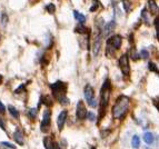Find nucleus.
<instances>
[{
	"label": "nucleus",
	"instance_id": "1",
	"mask_svg": "<svg viewBox=\"0 0 159 149\" xmlns=\"http://www.w3.org/2000/svg\"><path fill=\"white\" fill-rule=\"evenodd\" d=\"M130 100L127 96H120L116 100L115 105L113 107V116L117 119H122L126 116L129 108Z\"/></svg>",
	"mask_w": 159,
	"mask_h": 149
},
{
	"label": "nucleus",
	"instance_id": "2",
	"mask_svg": "<svg viewBox=\"0 0 159 149\" xmlns=\"http://www.w3.org/2000/svg\"><path fill=\"white\" fill-rule=\"evenodd\" d=\"M110 80L107 79L105 80L104 85L101 87L100 90V110H99V116H100V119L105 116L106 114V108L108 106V102H109V97H110Z\"/></svg>",
	"mask_w": 159,
	"mask_h": 149
},
{
	"label": "nucleus",
	"instance_id": "3",
	"mask_svg": "<svg viewBox=\"0 0 159 149\" xmlns=\"http://www.w3.org/2000/svg\"><path fill=\"white\" fill-rule=\"evenodd\" d=\"M121 44H122L121 36L113 35V37L108 38V40H107V50H106L107 56L108 55H113V53H115L116 50L120 49Z\"/></svg>",
	"mask_w": 159,
	"mask_h": 149
},
{
	"label": "nucleus",
	"instance_id": "4",
	"mask_svg": "<svg viewBox=\"0 0 159 149\" xmlns=\"http://www.w3.org/2000/svg\"><path fill=\"white\" fill-rule=\"evenodd\" d=\"M118 66H119V68H120V70H121V73H122V75H124V76H129V73H130V65H129V59H128V55H127V53L122 55L121 57L119 58Z\"/></svg>",
	"mask_w": 159,
	"mask_h": 149
},
{
	"label": "nucleus",
	"instance_id": "5",
	"mask_svg": "<svg viewBox=\"0 0 159 149\" xmlns=\"http://www.w3.org/2000/svg\"><path fill=\"white\" fill-rule=\"evenodd\" d=\"M85 98H86L87 102L89 104L91 107H97V101L95 98V92H93V87L90 85H87L85 87Z\"/></svg>",
	"mask_w": 159,
	"mask_h": 149
},
{
	"label": "nucleus",
	"instance_id": "6",
	"mask_svg": "<svg viewBox=\"0 0 159 149\" xmlns=\"http://www.w3.org/2000/svg\"><path fill=\"white\" fill-rule=\"evenodd\" d=\"M50 88L54 91V95H55L56 98H58L61 95H65V92H66V84H64V82L61 81H57L55 84H52L50 86Z\"/></svg>",
	"mask_w": 159,
	"mask_h": 149
},
{
	"label": "nucleus",
	"instance_id": "7",
	"mask_svg": "<svg viewBox=\"0 0 159 149\" xmlns=\"http://www.w3.org/2000/svg\"><path fill=\"white\" fill-rule=\"evenodd\" d=\"M50 119H51V112H50L49 109H47L45 110L43 112V118H42V121H41V131H47L48 128H49L50 126Z\"/></svg>",
	"mask_w": 159,
	"mask_h": 149
},
{
	"label": "nucleus",
	"instance_id": "8",
	"mask_svg": "<svg viewBox=\"0 0 159 149\" xmlns=\"http://www.w3.org/2000/svg\"><path fill=\"white\" fill-rule=\"evenodd\" d=\"M76 115H77V118L78 119H85L87 117V110L86 107H85L84 101H78L77 104V110H76Z\"/></svg>",
	"mask_w": 159,
	"mask_h": 149
},
{
	"label": "nucleus",
	"instance_id": "9",
	"mask_svg": "<svg viewBox=\"0 0 159 149\" xmlns=\"http://www.w3.org/2000/svg\"><path fill=\"white\" fill-rule=\"evenodd\" d=\"M43 145H45V148L46 149H60L59 145L51 137L43 138Z\"/></svg>",
	"mask_w": 159,
	"mask_h": 149
},
{
	"label": "nucleus",
	"instance_id": "10",
	"mask_svg": "<svg viewBox=\"0 0 159 149\" xmlns=\"http://www.w3.org/2000/svg\"><path fill=\"white\" fill-rule=\"evenodd\" d=\"M66 119H67V111L66 110L61 111L57 119V125H58L59 131H61V130L64 129V126H65V124H66Z\"/></svg>",
	"mask_w": 159,
	"mask_h": 149
},
{
	"label": "nucleus",
	"instance_id": "11",
	"mask_svg": "<svg viewBox=\"0 0 159 149\" xmlns=\"http://www.w3.org/2000/svg\"><path fill=\"white\" fill-rule=\"evenodd\" d=\"M100 45H101V37L100 35H97L95 38V41H93V51L95 56L98 55L99 50H100Z\"/></svg>",
	"mask_w": 159,
	"mask_h": 149
},
{
	"label": "nucleus",
	"instance_id": "12",
	"mask_svg": "<svg viewBox=\"0 0 159 149\" xmlns=\"http://www.w3.org/2000/svg\"><path fill=\"white\" fill-rule=\"evenodd\" d=\"M115 28H116L115 21L113 20V21H110V22H108V24L106 25V27H105V29H104V35L108 37V35H110V33L115 30Z\"/></svg>",
	"mask_w": 159,
	"mask_h": 149
},
{
	"label": "nucleus",
	"instance_id": "13",
	"mask_svg": "<svg viewBox=\"0 0 159 149\" xmlns=\"http://www.w3.org/2000/svg\"><path fill=\"white\" fill-rule=\"evenodd\" d=\"M149 8H150L151 15H157V14H159V7L157 6L156 2H155L153 0L149 1Z\"/></svg>",
	"mask_w": 159,
	"mask_h": 149
},
{
	"label": "nucleus",
	"instance_id": "14",
	"mask_svg": "<svg viewBox=\"0 0 159 149\" xmlns=\"http://www.w3.org/2000/svg\"><path fill=\"white\" fill-rule=\"evenodd\" d=\"M41 99H42V102L47 107H50V106H52V104H54V98H51L50 96H43Z\"/></svg>",
	"mask_w": 159,
	"mask_h": 149
},
{
	"label": "nucleus",
	"instance_id": "15",
	"mask_svg": "<svg viewBox=\"0 0 159 149\" xmlns=\"http://www.w3.org/2000/svg\"><path fill=\"white\" fill-rule=\"evenodd\" d=\"M131 146L135 149H138L140 147V140H139L138 136H133V139H131Z\"/></svg>",
	"mask_w": 159,
	"mask_h": 149
},
{
	"label": "nucleus",
	"instance_id": "16",
	"mask_svg": "<svg viewBox=\"0 0 159 149\" xmlns=\"http://www.w3.org/2000/svg\"><path fill=\"white\" fill-rule=\"evenodd\" d=\"M144 140L146 141V143H148V145H151L153 141V136L151 132H146V134L144 135Z\"/></svg>",
	"mask_w": 159,
	"mask_h": 149
},
{
	"label": "nucleus",
	"instance_id": "17",
	"mask_svg": "<svg viewBox=\"0 0 159 149\" xmlns=\"http://www.w3.org/2000/svg\"><path fill=\"white\" fill-rule=\"evenodd\" d=\"M14 140L17 141L18 143H20V145H23V136H22V134L21 132H19V131H16L14 132Z\"/></svg>",
	"mask_w": 159,
	"mask_h": 149
},
{
	"label": "nucleus",
	"instance_id": "18",
	"mask_svg": "<svg viewBox=\"0 0 159 149\" xmlns=\"http://www.w3.org/2000/svg\"><path fill=\"white\" fill-rule=\"evenodd\" d=\"M57 99H58V101L60 102V105H64V106L69 105V99H68V98H67L65 95H61V96H59Z\"/></svg>",
	"mask_w": 159,
	"mask_h": 149
},
{
	"label": "nucleus",
	"instance_id": "19",
	"mask_svg": "<svg viewBox=\"0 0 159 149\" xmlns=\"http://www.w3.org/2000/svg\"><path fill=\"white\" fill-rule=\"evenodd\" d=\"M8 109H9V112H10V115H11L14 118H18V117H19V111L14 108V106H9Z\"/></svg>",
	"mask_w": 159,
	"mask_h": 149
},
{
	"label": "nucleus",
	"instance_id": "20",
	"mask_svg": "<svg viewBox=\"0 0 159 149\" xmlns=\"http://www.w3.org/2000/svg\"><path fill=\"white\" fill-rule=\"evenodd\" d=\"M74 15H75L76 19L79 21V22H85V20H86V18H85L84 15H81V14H79L78 11H74Z\"/></svg>",
	"mask_w": 159,
	"mask_h": 149
},
{
	"label": "nucleus",
	"instance_id": "21",
	"mask_svg": "<svg viewBox=\"0 0 159 149\" xmlns=\"http://www.w3.org/2000/svg\"><path fill=\"white\" fill-rule=\"evenodd\" d=\"M76 32H79V33H81V35H84V33H89V30L86 29L84 26H78L77 28H76Z\"/></svg>",
	"mask_w": 159,
	"mask_h": 149
},
{
	"label": "nucleus",
	"instance_id": "22",
	"mask_svg": "<svg viewBox=\"0 0 159 149\" xmlns=\"http://www.w3.org/2000/svg\"><path fill=\"white\" fill-rule=\"evenodd\" d=\"M46 9H47V11L49 12V14H54L55 10H56V7H55L54 3H48V5L46 6Z\"/></svg>",
	"mask_w": 159,
	"mask_h": 149
},
{
	"label": "nucleus",
	"instance_id": "23",
	"mask_svg": "<svg viewBox=\"0 0 159 149\" xmlns=\"http://www.w3.org/2000/svg\"><path fill=\"white\" fill-rule=\"evenodd\" d=\"M153 24H155V27H156V32H157V39L159 40V16L155 19L153 21Z\"/></svg>",
	"mask_w": 159,
	"mask_h": 149
},
{
	"label": "nucleus",
	"instance_id": "24",
	"mask_svg": "<svg viewBox=\"0 0 159 149\" xmlns=\"http://www.w3.org/2000/svg\"><path fill=\"white\" fill-rule=\"evenodd\" d=\"M37 112H38V110L36 108H30V109H29V115H30V117H31V118H36Z\"/></svg>",
	"mask_w": 159,
	"mask_h": 149
},
{
	"label": "nucleus",
	"instance_id": "25",
	"mask_svg": "<svg viewBox=\"0 0 159 149\" xmlns=\"http://www.w3.org/2000/svg\"><path fill=\"white\" fill-rule=\"evenodd\" d=\"M148 67H149V69H150V70H153L155 73H159V70L157 69L156 65L153 64V62H149V65H148Z\"/></svg>",
	"mask_w": 159,
	"mask_h": 149
},
{
	"label": "nucleus",
	"instance_id": "26",
	"mask_svg": "<svg viewBox=\"0 0 159 149\" xmlns=\"http://www.w3.org/2000/svg\"><path fill=\"white\" fill-rule=\"evenodd\" d=\"M139 57H141L142 59H147L148 57H149V53H148L147 50H141L140 51V56Z\"/></svg>",
	"mask_w": 159,
	"mask_h": 149
},
{
	"label": "nucleus",
	"instance_id": "27",
	"mask_svg": "<svg viewBox=\"0 0 159 149\" xmlns=\"http://www.w3.org/2000/svg\"><path fill=\"white\" fill-rule=\"evenodd\" d=\"M2 145H3V146L8 147V148L16 149V146H14V145H12V143H7V141H3V143H2Z\"/></svg>",
	"mask_w": 159,
	"mask_h": 149
},
{
	"label": "nucleus",
	"instance_id": "28",
	"mask_svg": "<svg viewBox=\"0 0 159 149\" xmlns=\"http://www.w3.org/2000/svg\"><path fill=\"white\" fill-rule=\"evenodd\" d=\"M87 117L89 120H95V115L93 112H89V114H87Z\"/></svg>",
	"mask_w": 159,
	"mask_h": 149
},
{
	"label": "nucleus",
	"instance_id": "29",
	"mask_svg": "<svg viewBox=\"0 0 159 149\" xmlns=\"http://www.w3.org/2000/svg\"><path fill=\"white\" fill-rule=\"evenodd\" d=\"M5 110H6V108H5V106H3V104L1 101H0V112H5Z\"/></svg>",
	"mask_w": 159,
	"mask_h": 149
},
{
	"label": "nucleus",
	"instance_id": "30",
	"mask_svg": "<svg viewBox=\"0 0 159 149\" xmlns=\"http://www.w3.org/2000/svg\"><path fill=\"white\" fill-rule=\"evenodd\" d=\"M23 88H25V86L21 85L20 87H18V88H17V90H16V92H20V91H22V90H23Z\"/></svg>",
	"mask_w": 159,
	"mask_h": 149
},
{
	"label": "nucleus",
	"instance_id": "31",
	"mask_svg": "<svg viewBox=\"0 0 159 149\" xmlns=\"http://www.w3.org/2000/svg\"><path fill=\"white\" fill-rule=\"evenodd\" d=\"M0 82H2V76L0 75Z\"/></svg>",
	"mask_w": 159,
	"mask_h": 149
}]
</instances>
